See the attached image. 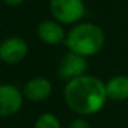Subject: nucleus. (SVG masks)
<instances>
[{
    "label": "nucleus",
    "mask_w": 128,
    "mask_h": 128,
    "mask_svg": "<svg viewBox=\"0 0 128 128\" xmlns=\"http://www.w3.org/2000/svg\"><path fill=\"white\" fill-rule=\"evenodd\" d=\"M64 96L68 106L73 112L90 116L103 108L108 94L106 84L94 76H81L68 81L64 90Z\"/></svg>",
    "instance_id": "1"
},
{
    "label": "nucleus",
    "mask_w": 128,
    "mask_h": 128,
    "mask_svg": "<svg viewBox=\"0 0 128 128\" xmlns=\"http://www.w3.org/2000/svg\"><path fill=\"white\" fill-rule=\"evenodd\" d=\"M105 42L103 32L94 24H80L68 33L65 44L72 52L90 56L99 52Z\"/></svg>",
    "instance_id": "2"
},
{
    "label": "nucleus",
    "mask_w": 128,
    "mask_h": 128,
    "mask_svg": "<svg viewBox=\"0 0 128 128\" xmlns=\"http://www.w3.org/2000/svg\"><path fill=\"white\" fill-rule=\"evenodd\" d=\"M50 8L55 20L64 24H73L86 12L83 0H51Z\"/></svg>",
    "instance_id": "3"
},
{
    "label": "nucleus",
    "mask_w": 128,
    "mask_h": 128,
    "mask_svg": "<svg viewBox=\"0 0 128 128\" xmlns=\"http://www.w3.org/2000/svg\"><path fill=\"white\" fill-rule=\"evenodd\" d=\"M87 70V61L86 56H81L74 52H68L62 56L58 66V76L62 80H73L84 76Z\"/></svg>",
    "instance_id": "4"
},
{
    "label": "nucleus",
    "mask_w": 128,
    "mask_h": 128,
    "mask_svg": "<svg viewBox=\"0 0 128 128\" xmlns=\"http://www.w3.org/2000/svg\"><path fill=\"white\" fill-rule=\"evenodd\" d=\"M28 46L25 40L17 36L7 37L0 46V58L7 64H18L25 58Z\"/></svg>",
    "instance_id": "5"
},
{
    "label": "nucleus",
    "mask_w": 128,
    "mask_h": 128,
    "mask_svg": "<svg viewBox=\"0 0 128 128\" xmlns=\"http://www.w3.org/2000/svg\"><path fill=\"white\" fill-rule=\"evenodd\" d=\"M22 106V94L15 86L3 84L0 87V113L3 117L15 114Z\"/></svg>",
    "instance_id": "6"
},
{
    "label": "nucleus",
    "mask_w": 128,
    "mask_h": 128,
    "mask_svg": "<svg viewBox=\"0 0 128 128\" xmlns=\"http://www.w3.org/2000/svg\"><path fill=\"white\" fill-rule=\"evenodd\" d=\"M51 91H52V86L46 77H34L26 83L25 88H24V94L29 100L33 102H40L44 100L46 98L50 96Z\"/></svg>",
    "instance_id": "7"
},
{
    "label": "nucleus",
    "mask_w": 128,
    "mask_h": 128,
    "mask_svg": "<svg viewBox=\"0 0 128 128\" xmlns=\"http://www.w3.org/2000/svg\"><path fill=\"white\" fill-rule=\"evenodd\" d=\"M37 34H39L40 40L47 44H59L64 42L65 39V32L61 25L55 22V21H43L39 24L37 28Z\"/></svg>",
    "instance_id": "8"
},
{
    "label": "nucleus",
    "mask_w": 128,
    "mask_h": 128,
    "mask_svg": "<svg viewBox=\"0 0 128 128\" xmlns=\"http://www.w3.org/2000/svg\"><path fill=\"white\" fill-rule=\"evenodd\" d=\"M108 98L113 100L128 99V76H116L106 83Z\"/></svg>",
    "instance_id": "9"
},
{
    "label": "nucleus",
    "mask_w": 128,
    "mask_h": 128,
    "mask_svg": "<svg viewBox=\"0 0 128 128\" xmlns=\"http://www.w3.org/2000/svg\"><path fill=\"white\" fill-rule=\"evenodd\" d=\"M34 128H61V124L54 114L44 113L37 118Z\"/></svg>",
    "instance_id": "10"
},
{
    "label": "nucleus",
    "mask_w": 128,
    "mask_h": 128,
    "mask_svg": "<svg viewBox=\"0 0 128 128\" xmlns=\"http://www.w3.org/2000/svg\"><path fill=\"white\" fill-rule=\"evenodd\" d=\"M69 128H91V127L88 125V122H87L86 120H83V118H77V120H74V121L70 122Z\"/></svg>",
    "instance_id": "11"
},
{
    "label": "nucleus",
    "mask_w": 128,
    "mask_h": 128,
    "mask_svg": "<svg viewBox=\"0 0 128 128\" xmlns=\"http://www.w3.org/2000/svg\"><path fill=\"white\" fill-rule=\"evenodd\" d=\"M7 4H10V6H17V4H20V3H22L24 0H4Z\"/></svg>",
    "instance_id": "12"
}]
</instances>
